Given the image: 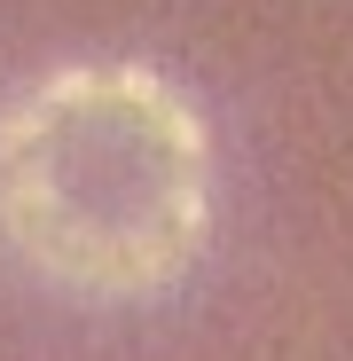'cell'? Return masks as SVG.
<instances>
[{"mask_svg":"<svg viewBox=\"0 0 353 361\" xmlns=\"http://www.w3.org/2000/svg\"><path fill=\"white\" fill-rule=\"evenodd\" d=\"M0 220L39 275L142 290L173 275L204 220L189 110L142 71H63L0 126Z\"/></svg>","mask_w":353,"mask_h":361,"instance_id":"1","label":"cell"}]
</instances>
